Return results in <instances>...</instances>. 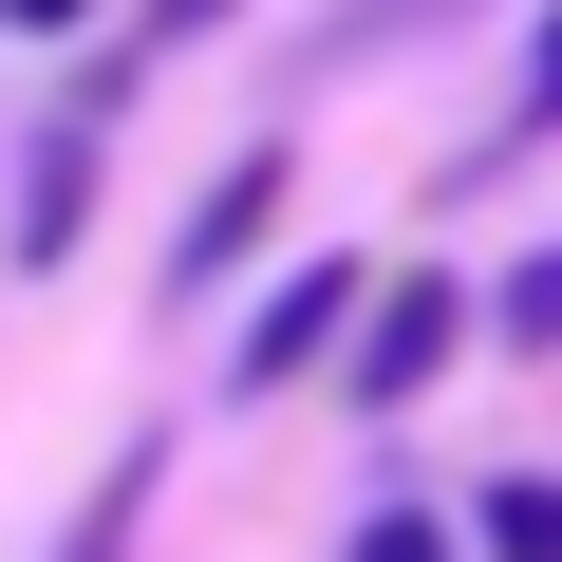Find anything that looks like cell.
<instances>
[{"label":"cell","mask_w":562,"mask_h":562,"mask_svg":"<svg viewBox=\"0 0 562 562\" xmlns=\"http://www.w3.org/2000/svg\"><path fill=\"white\" fill-rule=\"evenodd\" d=\"M450 357H469V281H431V262H413V281H375V301H357V357H338V394H357V413H413Z\"/></svg>","instance_id":"cell-1"},{"label":"cell","mask_w":562,"mask_h":562,"mask_svg":"<svg viewBox=\"0 0 562 562\" xmlns=\"http://www.w3.org/2000/svg\"><path fill=\"white\" fill-rule=\"evenodd\" d=\"M357 301H375L357 262H301V281H262V319H244V357H225V394H301L319 357H357Z\"/></svg>","instance_id":"cell-2"},{"label":"cell","mask_w":562,"mask_h":562,"mask_svg":"<svg viewBox=\"0 0 562 562\" xmlns=\"http://www.w3.org/2000/svg\"><path fill=\"white\" fill-rule=\"evenodd\" d=\"M94 132H113V113L76 94V113L20 150V206H0V225H20V262H76V225H94Z\"/></svg>","instance_id":"cell-3"},{"label":"cell","mask_w":562,"mask_h":562,"mask_svg":"<svg viewBox=\"0 0 562 562\" xmlns=\"http://www.w3.org/2000/svg\"><path fill=\"white\" fill-rule=\"evenodd\" d=\"M262 225H281V150H244V169H225V188L169 225V301H206L225 262H262Z\"/></svg>","instance_id":"cell-4"},{"label":"cell","mask_w":562,"mask_h":562,"mask_svg":"<svg viewBox=\"0 0 562 562\" xmlns=\"http://www.w3.org/2000/svg\"><path fill=\"white\" fill-rule=\"evenodd\" d=\"M225 20H244V0H132V38L94 57V113H113V94L150 76V57H188V38H225Z\"/></svg>","instance_id":"cell-5"},{"label":"cell","mask_w":562,"mask_h":562,"mask_svg":"<svg viewBox=\"0 0 562 562\" xmlns=\"http://www.w3.org/2000/svg\"><path fill=\"white\" fill-rule=\"evenodd\" d=\"M431 20H469V0H338V20H319V76H375V57L431 38Z\"/></svg>","instance_id":"cell-6"},{"label":"cell","mask_w":562,"mask_h":562,"mask_svg":"<svg viewBox=\"0 0 562 562\" xmlns=\"http://www.w3.org/2000/svg\"><path fill=\"white\" fill-rule=\"evenodd\" d=\"M469 543H487V562H562V487H543V469H506V487L469 506Z\"/></svg>","instance_id":"cell-7"},{"label":"cell","mask_w":562,"mask_h":562,"mask_svg":"<svg viewBox=\"0 0 562 562\" xmlns=\"http://www.w3.org/2000/svg\"><path fill=\"white\" fill-rule=\"evenodd\" d=\"M487 338H506V357H562V244H525V262H506V301H487Z\"/></svg>","instance_id":"cell-8"},{"label":"cell","mask_w":562,"mask_h":562,"mask_svg":"<svg viewBox=\"0 0 562 562\" xmlns=\"http://www.w3.org/2000/svg\"><path fill=\"white\" fill-rule=\"evenodd\" d=\"M132 506H150V450H113V469H94V506H76V543H57V562H132Z\"/></svg>","instance_id":"cell-9"},{"label":"cell","mask_w":562,"mask_h":562,"mask_svg":"<svg viewBox=\"0 0 562 562\" xmlns=\"http://www.w3.org/2000/svg\"><path fill=\"white\" fill-rule=\"evenodd\" d=\"M338 562H469V543H450V525H431V506H375V525H357V543H338Z\"/></svg>","instance_id":"cell-10"},{"label":"cell","mask_w":562,"mask_h":562,"mask_svg":"<svg viewBox=\"0 0 562 562\" xmlns=\"http://www.w3.org/2000/svg\"><path fill=\"white\" fill-rule=\"evenodd\" d=\"M525 132H562V0H543V38H525Z\"/></svg>","instance_id":"cell-11"},{"label":"cell","mask_w":562,"mask_h":562,"mask_svg":"<svg viewBox=\"0 0 562 562\" xmlns=\"http://www.w3.org/2000/svg\"><path fill=\"white\" fill-rule=\"evenodd\" d=\"M0 20H20V38H57V20H94V0H0Z\"/></svg>","instance_id":"cell-12"}]
</instances>
